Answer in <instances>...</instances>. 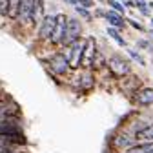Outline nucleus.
I'll list each match as a JSON object with an SVG mask.
<instances>
[{
    "instance_id": "obj_17",
    "label": "nucleus",
    "mask_w": 153,
    "mask_h": 153,
    "mask_svg": "<svg viewBox=\"0 0 153 153\" xmlns=\"http://www.w3.org/2000/svg\"><path fill=\"white\" fill-rule=\"evenodd\" d=\"M135 7H137L144 16H149V6L146 4V0H135Z\"/></svg>"
},
{
    "instance_id": "obj_3",
    "label": "nucleus",
    "mask_w": 153,
    "mask_h": 153,
    "mask_svg": "<svg viewBox=\"0 0 153 153\" xmlns=\"http://www.w3.org/2000/svg\"><path fill=\"white\" fill-rule=\"evenodd\" d=\"M84 46H86V40H76L75 44H71L69 48H68V62H69V68L73 69V71H76L80 68V64H82V55H84Z\"/></svg>"
},
{
    "instance_id": "obj_19",
    "label": "nucleus",
    "mask_w": 153,
    "mask_h": 153,
    "mask_svg": "<svg viewBox=\"0 0 153 153\" xmlns=\"http://www.w3.org/2000/svg\"><path fill=\"white\" fill-rule=\"evenodd\" d=\"M108 4H109V7L113 9V11H117L119 15H124V4H120L119 0H108Z\"/></svg>"
},
{
    "instance_id": "obj_12",
    "label": "nucleus",
    "mask_w": 153,
    "mask_h": 153,
    "mask_svg": "<svg viewBox=\"0 0 153 153\" xmlns=\"http://www.w3.org/2000/svg\"><path fill=\"white\" fill-rule=\"evenodd\" d=\"M104 18H106V20L109 22V26H111V27H117V29H122V27H126V20L122 18V15H119L117 11H113V9L106 11Z\"/></svg>"
},
{
    "instance_id": "obj_2",
    "label": "nucleus",
    "mask_w": 153,
    "mask_h": 153,
    "mask_svg": "<svg viewBox=\"0 0 153 153\" xmlns=\"http://www.w3.org/2000/svg\"><path fill=\"white\" fill-rule=\"evenodd\" d=\"M137 144V139L131 135V133H128L126 129H122V131H117L115 135L111 137V140H109V146L113 148V149H117V151H126L128 148H131V146H135Z\"/></svg>"
},
{
    "instance_id": "obj_6",
    "label": "nucleus",
    "mask_w": 153,
    "mask_h": 153,
    "mask_svg": "<svg viewBox=\"0 0 153 153\" xmlns=\"http://www.w3.org/2000/svg\"><path fill=\"white\" fill-rule=\"evenodd\" d=\"M97 53L99 51H97V42H95V38L93 36H88L86 38V46H84V55H82V64H80V68L91 69Z\"/></svg>"
},
{
    "instance_id": "obj_5",
    "label": "nucleus",
    "mask_w": 153,
    "mask_h": 153,
    "mask_svg": "<svg viewBox=\"0 0 153 153\" xmlns=\"http://www.w3.org/2000/svg\"><path fill=\"white\" fill-rule=\"evenodd\" d=\"M80 36H82V24H80V20H76V18H68V31H66L62 46L69 48L76 40H80Z\"/></svg>"
},
{
    "instance_id": "obj_1",
    "label": "nucleus",
    "mask_w": 153,
    "mask_h": 153,
    "mask_svg": "<svg viewBox=\"0 0 153 153\" xmlns=\"http://www.w3.org/2000/svg\"><path fill=\"white\" fill-rule=\"evenodd\" d=\"M106 68L111 71L113 76H117V79H126V76H129V73H131L129 60H126L120 55H111L108 59V66Z\"/></svg>"
},
{
    "instance_id": "obj_20",
    "label": "nucleus",
    "mask_w": 153,
    "mask_h": 153,
    "mask_svg": "<svg viewBox=\"0 0 153 153\" xmlns=\"http://www.w3.org/2000/svg\"><path fill=\"white\" fill-rule=\"evenodd\" d=\"M9 13V0H0V15L7 16Z\"/></svg>"
},
{
    "instance_id": "obj_30",
    "label": "nucleus",
    "mask_w": 153,
    "mask_h": 153,
    "mask_svg": "<svg viewBox=\"0 0 153 153\" xmlns=\"http://www.w3.org/2000/svg\"><path fill=\"white\" fill-rule=\"evenodd\" d=\"M151 36H153V29H151Z\"/></svg>"
},
{
    "instance_id": "obj_23",
    "label": "nucleus",
    "mask_w": 153,
    "mask_h": 153,
    "mask_svg": "<svg viewBox=\"0 0 153 153\" xmlns=\"http://www.w3.org/2000/svg\"><path fill=\"white\" fill-rule=\"evenodd\" d=\"M128 24H129L133 29H137V31H144V26H142V24H139L137 20H128Z\"/></svg>"
},
{
    "instance_id": "obj_10",
    "label": "nucleus",
    "mask_w": 153,
    "mask_h": 153,
    "mask_svg": "<svg viewBox=\"0 0 153 153\" xmlns=\"http://www.w3.org/2000/svg\"><path fill=\"white\" fill-rule=\"evenodd\" d=\"M133 99L135 102L142 108H148L153 104V88H140L139 91L133 93Z\"/></svg>"
},
{
    "instance_id": "obj_13",
    "label": "nucleus",
    "mask_w": 153,
    "mask_h": 153,
    "mask_svg": "<svg viewBox=\"0 0 153 153\" xmlns=\"http://www.w3.org/2000/svg\"><path fill=\"white\" fill-rule=\"evenodd\" d=\"M76 84H79V89H84V91H88V89L93 88L95 79H93V75L89 73V69H86V71H82V73L79 75V80H76Z\"/></svg>"
},
{
    "instance_id": "obj_7",
    "label": "nucleus",
    "mask_w": 153,
    "mask_h": 153,
    "mask_svg": "<svg viewBox=\"0 0 153 153\" xmlns=\"http://www.w3.org/2000/svg\"><path fill=\"white\" fill-rule=\"evenodd\" d=\"M55 24H56V15H46L42 24L38 26V38L44 42H51V36L55 33Z\"/></svg>"
},
{
    "instance_id": "obj_11",
    "label": "nucleus",
    "mask_w": 153,
    "mask_h": 153,
    "mask_svg": "<svg viewBox=\"0 0 153 153\" xmlns=\"http://www.w3.org/2000/svg\"><path fill=\"white\" fill-rule=\"evenodd\" d=\"M46 18L44 11V0H33V11H31V26H40L42 20Z\"/></svg>"
},
{
    "instance_id": "obj_16",
    "label": "nucleus",
    "mask_w": 153,
    "mask_h": 153,
    "mask_svg": "<svg viewBox=\"0 0 153 153\" xmlns=\"http://www.w3.org/2000/svg\"><path fill=\"white\" fill-rule=\"evenodd\" d=\"M108 35H109V36L113 38V40L119 44V46H122V48L126 46V40L122 38V35L119 33V29H117V27H111V26H109V27H108Z\"/></svg>"
},
{
    "instance_id": "obj_27",
    "label": "nucleus",
    "mask_w": 153,
    "mask_h": 153,
    "mask_svg": "<svg viewBox=\"0 0 153 153\" xmlns=\"http://www.w3.org/2000/svg\"><path fill=\"white\" fill-rule=\"evenodd\" d=\"M148 6H149V9H153V2H149V4H148Z\"/></svg>"
},
{
    "instance_id": "obj_29",
    "label": "nucleus",
    "mask_w": 153,
    "mask_h": 153,
    "mask_svg": "<svg viewBox=\"0 0 153 153\" xmlns=\"http://www.w3.org/2000/svg\"><path fill=\"white\" fill-rule=\"evenodd\" d=\"M151 26H153V18H151Z\"/></svg>"
},
{
    "instance_id": "obj_14",
    "label": "nucleus",
    "mask_w": 153,
    "mask_h": 153,
    "mask_svg": "<svg viewBox=\"0 0 153 153\" xmlns=\"http://www.w3.org/2000/svg\"><path fill=\"white\" fill-rule=\"evenodd\" d=\"M153 151V142H137L135 146L128 148L122 153H151Z\"/></svg>"
},
{
    "instance_id": "obj_31",
    "label": "nucleus",
    "mask_w": 153,
    "mask_h": 153,
    "mask_svg": "<svg viewBox=\"0 0 153 153\" xmlns=\"http://www.w3.org/2000/svg\"><path fill=\"white\" fill-rule=\"evenodd\" d=\"M151 153H153V151H151Z\"/></svg>"
},
{
    "instance_id": "obj_28",
    "label": "nucleus",
    "mask_w": 153,
    "mask_h": 153,
    "mask_svg": "<svg viewBox=\"0 0 153 153\" xmlns=\"http://www.w3.org/2000/svg\"><path fill=\"white\" fill-rule=\"evenodd\" d=\"M119 2H122V4H124V2H126V0H119Z\"/></svg>"
},
{
    "instance_id": "obj_4",
    "label": "nucleus",
    "mask_w": 153,
    "mask_h": 153,
    "mask_svg": "<svg viewBox=\"0 0 153 153\" xmlns=\"http://www.w3.org/2000/svg\"><path fill=\"white\" fill-rule=\"evenodd\" d=\"M49 69L56 76H66L69 73V69H71L66 53H55L51 59H49Z\"/></svg>"
},
{
    "instance_id": "obj_21",
    "label": "nucleus",
    "mask_w": 153,
    "mask_h": 153,
    "mask_svg": "<svg viewBox=\"0 0 153 153\" xmlns=\"http://www.w3.org/2000/svg\"><path fill=\"white\" fill-rule=\"evenodd\" d=\"M75 7H76V13H79L80 16L88 18V20H91V18H93V16H91V13H89V11H88L86 7H82V6H75Z\"/></svg>"
},
{
    "instance_id": "obj_22",
    "label": "nucleus",
    "mask_w": 153,
    "mask_h": 153,
    "mask_svg": "<svg viewBox=\"0 0 153 153\" xmlns=\"http://www.w3.org/2000/svg\"><path fill=\"white\" fill-rule=\"evenodd\" d=\"M76 6H82V7L89 9L93 6V0H76Z\"/></svg>"
},
{
    "instance_id": "obj_18",
    "label": "nucleus",
    "mask_w": 153,
    "mask_h": 153,
    "mask_svg": "<svg viewBox=\"0 0 153 153\" xmlns=\"http://www.w3.org/2000/svg\"><path fill=\"white\" fill-rule=\"evenodd\" d=\"M18 4H20V0H9V13H7V16H9V18H16Z\"/></svg>"
},
{
    "instance_id": "obj_15",
    "label": "nucleus",
    "mask_w": 153,
    "mask_h": 153,
    "mask_svg": "<svg viewBox=\"0 0 153 153\" xmlns=\"http://www.w3.org/2000/svg\"><path fill=\"white\" fill-rule=\"evenodd\" d=\"M135 139H137V142H153V122L148 124L142 131H139Z\"/></svg>"
},
{
    "instance_id": "obj_24",
    "label": "nucleus",
    "mask_w": 153,
    "mask_h": 153,
    "mask_svg": "<svg viewBox=\"0 0 153 153\" xmlns=\"http://www.w3.org/2000/svg\"><path fill=\"white\" fill-rule=\"evenodd\" d=\"M129 55H131V59H133V60H139L140 64H144V60H142V56H140V55H139L137 51H133V49H129Z\"/></svg>"
},
{
    "instance_id": "obj_9",
    "label": "nucleus",
    "mask_w": 153,
    "mask_h": 153,
    "mask_svg": "<svg viewBox=\"0 0 153 153\" xmlns=\"http://www.w3.org/2000/svg\"><path fill=\"white\" fill-rule=\"evenodd\" d=\"M31 11H33V0H20L16 20L22 22V26H31Z\"/></svg>"
},
{
    "instance_id": "obj_25",
    "label": "nucleus",
    "mask_w": 153,
    "mask_h": 153,
    "mask_svg": "<svg viewBox=\"0 0 153 153\" xmlns=\"http://www.w3.org/2000/svg\"><path fill=\"white\" fill-rule=\"evenodd\" d=\"M137 46H139V48H144V49H148V48H149V44H148L146 40H140V42H137Z\"/></svg>"
},
{
    "instance_id": "obj_26",
    "label": "nucleus",
    "mask_w": 153,
    "mask_h": 153,
    "mask_svg": "<svg viewBox=\"0 0 153 153\" xmlns=\"http://www.w3.org/2000/svg\"><path fill=\"white\" fill-rule=\"evenodd\" d=\"M0 153H22V151H6V149H0Z\"/></svg>"
},
{
    "instance_id": "obj_8",
    "label": "nucleus",
    "mask_w": 153,
    "mask_h": 153,
    "mask_svg": "<svg viewBox=\"0 0 153 153\" xmlns=\"http://www.w3.org/2000/svg\"><path fill=\"white\" fill-rule=\"evenodd\" d=\"M66 31H68V16L64 13H59L56 15V24H55V33L51 36V42L55 46H62Z\"/></svg>"
}]
</instances>
